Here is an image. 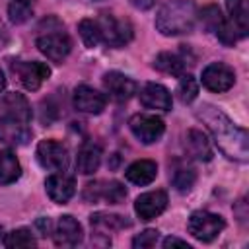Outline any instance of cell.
<instances>
[{
	"mask_svg": "<svg viewBox=\"0 0 249 249\" xmlns=\"http://www.w3.org/2000/svg\"><path fill=\"white\" fill-rule=\"evenodd\" d=\"M195 115L212 132L216 146L226 158L241 163L249 160V136L245 128L235 126L230 117L212 103H200L195 109Z\"/></svg>",
	"mask_w": 249,
	"mask_h": 249,
	"instance_id": "1",
	"label": "cell"
},
{
	"mask_svg": "<svg viewBox=\"0 0 249 249\" xmlns=\"http://www.w3.org/2000/svg\"><path fill=\"white\" fill-rule=\"evenodd\" d=\"M31 107L21 93H8L0 99V140L10 146H23L31 140Z\"/></svg>",
	"mask_w": 249,
	"mask_h": 249,
	"instance_id": "2",
	"label": "cell"
},
{
	"mask_svg": "<svg viewBox=\"0 0 249 249\" xmlns=\"http://www.w3.org/2000/svg\"><path fill=\"white\" fill-rule=\"evenodd\" d=\"M196 4L195 0H169L165 2L156 16V29L165 37H175L191 33L196 23Z\"/></svg>",
	"mask_w": 249,
	"mask_h": 249,
	"instance_id": "3",
	"label": "cell"
},
{
	"mask_svg": "<svg viewBox=\"0 0 249 249\" xmlns=\"http://www.w3.org/2000/svg\"><path fill=\"white\" fill-rule=\"evenodd\" d=\"M224 228H226L224 218L220 214H212V212H206V210H195L189 216V222H187L189 233L195 239L202 241V243L214 241Z\"/></svg>",
	"mask_w": 249,
	"mask_h": 249,
	"instance_id": "4",
	"label": "cell"
},
{
	"mask_svg": "<svg viewBox=\"0 0 249 249\" xmlns=\"http://www.w3.org/2000/svg\"><path fill=\"white\" fill-rule=\"evenodd\" d=\"M99 25V33H101V43L121 49L124 45H128L132 41V25L128 19H121L115 18L113 14H103L99 19H95Z\"/></svg>",
	"mask_w": 249,
	"mask_h": 249,
	"instance_id": "5",
	"label": "cell"
},
{
	"mask_svg": "<svg viewBox=\"0 0 249 249\" xmlns=\"http://www.w3.org/2000/svg\"><path fill=\"white\" fill-rule=\"evenodd\" d=\"M35 45H37L39 53H43L53 62H62L72 51V39L68 37V33H64L62 25H58L56 29H47L45 33H41L37 37Z\"/></svg>",
	"mask_w": 249,
	"mask_h": 249,
	"instance_id": "6",
	"label": "cell"
},
{
	"mask_svg": "<svg viewBox=\"0 0 249 249\" xmlns=\"http://www.w3.org/2000/svg\"><path fill=\"white\" fill-rule=\"evenodd\" d=\"M37 161L41 163V167H45L49 171H66L70 158H68V150L62 142L47 138L37 144Z\"/></svg>",
	"mask_w": 249,
	"mask_h": 249,
	"instance_id": "7",
	"label": "cell"
},
{
	"mask_svg": "<svg viewBox=\"0 0 249 249\" xmlns=\"http://www.w3.org/2000/svg\"><path fill=\"white\" fill-rule=\"evenodd\" d=\"M86 202H107V204H121L126 198V189L119 181H93L84 187L82 193Z\"/></svg>",
	"mask_w": 249,
	"mask_h": 249,
	"instance_id": "8",
	"label": "cell"
},
{
	"mask_svg": "<svg viewBox=\"0 0 249 249\" xmlns=\"http://www.w3.org/2000/svg\"><path fill=\"white\" fill-rule=\"evenodd\" d=\"M128 128L134 134V138H138L142 144H154L165 132L163 121L156 115H146V113L132 115L128 121Z\"/></svg>",
	"mask_w": 249,
	"mask_h": 249,
	"instance_id": "9",
	"label": "cell"
},
{
	"mask_svg": "<svg viewBox=\"0 0 249 249\" xmlns=\"http://www.w3.org/2000/svg\"><path fill=\"white\" fill-rule=\"evenodd\" d=\"M12 70L14 74L19 78L21 86L29 91H37L41 88V84L51 76V68L45 62H37V60H18L12 62Z\"/></svg>",
	"mask_w": 249,
	"mask_h": 249,
	"instance_id": "10",
	"label": "cell"
},
{
	"mask_svg": "<svg viewBox=\"0 0 249 249\" xmlns=\"http://www.w3.org/2000/svg\"><path fill=\"white\" fill-rule=\"evenodd\" d=\"M235 84V72L224 62H210L202 70V86L208 91L224 93Z\"/></svg>",
	"mask_w": 249,
	"mask_h": 249,
	"instance_id": "11",
	"label": "cell"
},
{
	"mask_svg": "<svg viewBox=\"0 0 249 249\" xmlns=\"http://www.w3.org/2000/svg\"><path fill=\"white\" fill-rule=\"evenodd\" d=\"M196 18H200V21L204 23V27H206L208 31H212L224 45H233V43L237 41V37L233 35V31H231L228 19L222 16V12H220L218 6L210 4V6L202 8Z\"/></svg>",
	"mask_w": 249,
	"mask_h": 249,
	"instance_id": "12",
	"label": "cell"
},
{
	"mask_svg": "<svg viewBox=\"0 0 249 249\" xmlns=\"http://www.w3.org/2000/svg\"><path fill=\"white\" fill-rule=\"evenodd\" d=\"M72 101H74V107L78 111L88 113V115H99L107 105V97L101 91H97L91 86H88V84H80L74 89Z\"/></svg>",
	"mask_w": 249,
	"mask_h": 249,
	"instance_id": "13",
	"label": "cell"
},
{
	"mask_svg": "<svg viewBox=\"0 0 249 249\" xmlns=\"http://www.w3.org/2000/svg\"><path fill=\"white\" fill-rule=\"evenodd\" d=\"M45 189H47V195L53 202L66 204L76 193V181H74L72 175H68L64 171H58V173H53V175L47 177Z\"/></svg>",
	"mask_w": 249,
	"mask_h": 249,
	"instance_id": "14",
	"label": "cell"
},
{
	"mask_svg": "<svg viewBox=\"0 0 249 249\" xmlns=\"http://www.w3.org/2000/svg\"><path fill=\"white\" fill-rule=\"evenodd\" d=\"M167 208V193L165 191H150L142 193L134 200V212L140 220H154Z\"/></svg>",
	"mask_w": 249,
	"mask_h": 249,
	"instance_id": "15",
	"label": "cell"
},
{
	"mask_svg": "<svg viewBox=\"0 0 249 249\" xmlns=\"http://www.w3.org/2000/svg\"><path fill=\"white\" fill-rule=\"evenodd\" d=\"M103 88L115 101H128L138 89L136 82L121 72H107L103 76Z\"/></svg>",
	"mask_w": 249,
	"mask_h": 249,
	"instance_id": "16",
	"label": "cell"
},
{
	"mask_svg": "<svg viewBox=\"0 0 249 249\" xmlns=\"http://www.w3.org/2000/svg\"><path fill=\"white\" fill-rule=\"evenodd\" d=\"M82 226L80 222L70 216V214H64L58 218L56 222V228H54V233H53V239L58 247H76L80 241H82Z\"/></svg>",
	"mask_w": 249,
	"mask_h": 249,
	"instance_id": "17",
	"label": "cell"
},
{
	"mask_svg": "<svg viewBox=\"0 0 249 249\" xmlns=\"http://www.w3.org/2000/svg\"><path fill=\"white\" fill-rule=\"evenodd\" d=\"M226 8L230 14V27L237 39L247 37L249 31V2L247 0H226Z\"/></svg>",
	"mask_w": 249,
	"mask_h": 249,
	"instance_id": "18",
	"label": "cell"
},
{
	"mask_svg": "<svg viewBox=\"0 0 249 249\" xmlns=\"http://www.w3.org/2000/svg\"><path fill=\"white\" fill-rule=\"evenodd\" d=\"M140 103L146 109H160V111H169L171 109V93L167 88L161 84L150 82L140 89Z\"/></svg>",
	"mask_w": 249,
	"mask_h": 249,
	"instance_id": "19",
	"label": "cell"
},
{
	"mask_svg": "<svg viewBox=\"0 0 249 249\" xmlns=\"http://www.w3.org/2000/svg\"><path fill=\"white\" fill-rule=\"evenodd\" d=\"M185 152L198 160V161H208L212 160V146H210V140L206 138V134L202 130H196V128H191L187 130L185 134Z\"/></svg>",
	"mask_w": 249,
	"mask_h": 249,
	"instance_id": "20",
	"label": "cell"
},
{
	"mask_svg": "<svg viewBox=\"0 0 249 249\" xmlns=\"http://www.w3.org/2000/svg\"><path fill=\"white\" fill-rule=\"evenodd\" d=\"M99 163H101V148L95 142H84L82 148L78 150L76 169L82 175H91L97 171Z\"/></svg>",
	"mask_w": 249,
	"mask_h": 249,
	"instance_id": "21",
	"label": "cell"
},
{
	"mask_svg": "<svg viewBox=\"0 0 249 249\" xmlns=\"http://www.w3.org/2000/svg\"><path fill=\"white\" fill-rule=\"evenodd\" d=\"M156 175H158V165L152 160H138V161L130 163L124 171V177L132 185H140V187L150 185L156 179Z\"/></svg>",
	"mask_w": 249,
	"mask_h": 249,
	"instance_id": "22",
	"label": "cell"
},
{
	"mask_svg": "<svg viewBox=\"0 0 249 249\" xmlns=\"http://www.w3.org/2000/svg\"><path fill=\"white\" fill-rule=\"evenodd\" d=\"M89 224L93 230L99 231H119L124 228H130V220L119 214H109V212H95L89 216Z\"/></svg>",
	"mask_w": 249,
	"mask_h": 249,
	"instance_id": "23",
	"label": "cell"
},
{
	"mask_svg": "<svg viewBox=\"0 0 249 249\" xmlns=\"http://www.w3.org/2000/svg\"><path fill=\"white\" fill-rule=\"evenodd\" d=\"M21 177V165L12 150L0 152V187L16 183Z\"/></svg>",
	"mask_w": 249,
	"mask_h": 249,
	"instance_id": "24",
	"label": "cell"
},
{
	"mask_svg": "<svg viewBox=\"0 0 249 249\" xmlns=\"http://www.w3.org/2000/svg\"><path fill=\"white\" fill-rule=\"evenodd\" d=\"M154 68L163 74H169V76H181V74H185L187 62L183 56H179L175 53H160L154 58Z\"/></svg>",
	"mask_w": 249,
	"mask_h": 249,
	"instance_id": "25",
	"label": "cell"
},
{
	"mask_svg": "<svg viewBox=\"0 0 249 249\" xmlns=\"http://www.w3.org/2000/svg\"><path fill=\"white\" fill-rule=\"evenodd\" d=\"M196 181V171L189 165H183V163H177L173 173H171V183L173 187L179 191V193H189L193 189Z\"/></svg>",
	"mask_w": 249,
	"mask_h": 249,
	"instance_id": "26",
	"label": "cell"
},
{
	"mask_svg": "<svg viewBox=\"0 0 249 249\" xmlns=\"http://www.w3.org/2000/svg\"><path fill=\"white\" fill-rule=\"evenodd\" d=\"M33 6H35V0H10L8 4L10 21L16 25L25 23L33 16Z\"/></svg>",
	"mask_w": 249,
	"mask_h": 249,
	"instance_id": "27",
	"label": "cell"
},
{
	"mask_svg": "<svg viewBox=\"0 0 249 249\" xmlns=\"http://www.w3.org/2000/svg\"><path fill=\"white\" fill-rule=\"evenodd\" d=\"M2 243H4V247H35L37 245L31 230H27V228L12 230L10 233L4 235Z\"/></svg>",
	"mask_w": 249,
	"mask_h": 249,
	"instance_id": "28",
	"label": "cell"
},
{
	"mask_svg": "<svg viewBox=\"0 0 249 249\" xmlns=\"http://www.w3.org/2000/svg\"><path fill=\"white\" fill-rule=\"evenodd\" d=\"M78 31H80V37L84 41V45L88 49H93L101 43V33H99V25L95 19H82L78 23Z\"/></svg>",
	"mask_w": 249,
	"mask_h": 249,
	"instance_id": "29",
	"label": "cell"
},
{
	"mask_svg": "<svg viewBox=\"0 0 249 249\" xmlns=\"http://www.w3.org/2000/svg\"><path fill=\"white\" fill-rule=\"evenodd\" d=\"M198 95V82L191 74H181L179 84H177V97L183 103H191Z\"/></svg>",
	"mask_w": 249,
	"mask_h": 249,
	"instance_id": "30",
	"label": "cell"
},
{
	"mask_svg": "<svg viewBox=\"0 0 249 249\" xmlns=\"http://www.w3.org/2000/svg\"><path fill=\"white\" fill-rule=\"evenodd\" d=\"M158 237H160V231L158 230H144L142 233H138L134 239H132V247H154L158 243Z\"/></svg>",
	"mask_w": 249,
	"mask_h": 249,
	"instance_id": "31",
	"label": "cell"
},
{
	"mask_svg": "<svg viewBox=\"0 0 249 249\" xmlns=\"http://www.w3.org/2000/svg\"><path fill=\"white\" fill-rule=\"evenodd\" d=\"M163 247L165 249H169V247H187V249H191V245L185 239H179V237H173V235L163 239Z\"/></svg>",
	"mask_w": 249,
	"mask_h": 249,
	"instance_id": "32",
	"label": "cell"
},
{
	"mask_svg": "<svg viewBox=\"0 0 249 249\" xmlns=\"http://www.w3.org/2000/svg\"><path fill=\"white\" fill-rule=\"evenodd\" d=\"M37 228H39L41 235H49V231H51V220L49 218H39L37 220Z\"/></svg>",
	"mask_w": 249,
	"mask_h": 249,
	"instance_id": "33",
	"label": "cell"
},
{
	"mask_svg": "<svg viewBox=\"0 0 249 249\" xmlns=\"http://www.w3.org/2000/svg\"><path fill=\"white\" fill-rule=\"evenodd\" d=\"M130 4H132L136 10H150V8L156 4V0H130Z\"/></svg>",
	"mask_w": 249,
	"mask_h": 249,
	"instance_id": "34",
	"label": "cell"
},
{
	"mask_svg": "<svg viewBox=\"0 0 249 249\" xmlns=\"http://www.w3.org/2000/svg\"><path fill=\"white\" fill-rule=\"evenodd\" d=\"M4 88H6V78H4V72L0 70V93L4 91Z\"/></svg>",
	"mask_w": 249,
	"mask_h": 249,
	"instance_id": "35",
	"label": "cell"
},
{
	"mask_svg": "<svg viewBox=\"0 0 249 249\" xmlns=\"http://www.w3.org/2000/svg\"><path fill=\"white\" fill-rule=\"evenodd\" d=\"M0 233H2V226H0Z\"/></svg>",
	"mask_w": 249,
	"mask_h": 249,
	"instance_id": "36",
	"label": "cell"
}]
</instances>
